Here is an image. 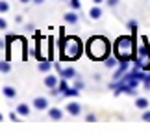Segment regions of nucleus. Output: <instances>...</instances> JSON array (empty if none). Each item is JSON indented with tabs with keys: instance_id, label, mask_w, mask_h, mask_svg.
<instances>
[{
	"instance_id": "obj_27",
	"label": "nucleus",
	"mask_w": 150,
	"mask_h": 139,
	"mask_svg": "<svg viewBox=\"0 0 150 139\" xmlns=\"http://www.w3.org/2000/svg\"><path fill=\"white\" fill-rule=\"evenodd\" d=\"M19 117H21V115L17 113V111H15V113H9V119H11V121H15V123L19 121Z\"/></svg>"
},
{
	"instance_id": "obj_10",
	"label": "nucleus",
	"mask_w": 150,
	"mask_h": 139,
	"mask_svg": "<svg viewBox=\"0 0 150 139\" xmlns=\"http://www.w3.org/2000/svg\"><path fill=\"white\" fill-rule=\"evenodd\" d=\"M119 63H120V60H119V57L115 56V54H113V56H108L106 60H104V65H106L108 69H117Z\"/></svg>"
},
{
	"instance_id": "obj_21",
	"label": "nucleus",
	"mask_w": 150,
	"mask_h": 139,
	"mask_svg": "<svg viewBox=\"0 0 150 139\" xmlns=\"http://www.w3.org/2000/svg\"><path fill=\"white\" fill-rule=\"evenodd\" d=\"M69 6H71V9L76 11V9H80V6H82V4H80V0H69Z\"/></svg>"
},
{
	"instance_id": "obj_2",
	"label": "nucleus",
	"mask_w": 150,
	"mask_h": 139,
	"mask_svg": "<svg viewBox=\"0 0 150 139\" xmlns=\"http://www.w3.org/2000/svg\"><path fill=\"white\" fill-rule=\"evenodd\" d=\"M113 54L120 61H134L137 56V46L134 35H119L113 43Z\"/></svg>"
},
{
	"instance_id": "obj_12",
	"label": "nucleus",
	"mask_w": 150,
	"mask_h": 139,
	"mask_svg": "<svg viewBox=\"0 0 150 139\" xmlns=\"http://www.w3.org/2000/svg\"><path fill=\"white\" fill-rule=\"evenodd\" d=\"M48 117L52 121H61L63 119V111L59 108H48Z\"/></svg>"
},
{
	"instance_id": "obj_26",
	"label": "nucleus",
	"mask_w": 150,
	"mask_h": 139,
	"mask_svg": "<svg viewBox=\"0 0 150 139\" xmlns=\"http://www.w3.org/2000/svg\"><path fill=\"white\" fill-rule=\"evenodd\" d=\"M106 4L109 8H115V6H119V0H106Z\"/></svg>"
},
{
	"instance_id": "obj_30",
	"label": "nucleus",
	"mask_w": 150,
	"mask_h": 139,
	"mask_svg": "<svg viewBox=\"0 0 150 139\" xmlns=\"http://www.w3.org/2000/svg\"><path fill=\"white\" fill-rule=\"evenodd\" d=\"M106 0H93V4H104Z\"/></svg>"
},
{
	"instance_id": "obj_8",
	"label": "nucleus",
	"mask_w": 150,
	"mask_h": 139,
	"mask_svg": "<svg viewBox=\"0 0 150 139\" xmlns=\"http://www.w3.org/2000/svg\"><path fill=\"white\" fill-rule=\"evenodd\" d=\"M135 108L137 109H143V111H145V109H148L150 108V100L146 96H137L135 98Z\"/></svg>"
},
{
	"instance_id": "obj_7",
	"label": "nucleus",
	"mask_w": 150,
	"mask_h": 139,
	"mask_svg": "<svg viewBox=\"0 0 150 139\" xmlns=\"http://www.w3.org/2000/svg\"><path fill=\"white\" fill-rule=\"evenodd\" d=\"M78 74H76V69L74 67H67V69H61L59 71V78H65V80H74Z\"/></svg>"
},
{
	"instance_id": "obj_24",
	"label": "nucleus",
	"mask_w": 150,
	"mask_h": 139,
	"mask_svg": "<svg viewBox=\"0 0 150 139\" xmlns=\"http://www.w3.org/2000/svg\"><path fill=\"white\" fill-rule=\"evenodd\" d=\"M85 121H87V123H96V115H93V113L85 115Z\"/></svg>"
},
{
	"instance_id": "obj_14",
	"label": "nucleus",
	"mask_w": 150,
	"mask_h": 139,
	"mask_svg": "<svg viewBox=\"0 0 150 139\" xmlns=\"http://www.w3.org/2000/svg\"><path fill=\"white\" fill-rule=\"evenodd\" d=\"M63 19H65V22H67V24H76L80 17H78L76 13H74V11H67V13L63 15Z\"/></svg>"
},
{
	"instance_id": "obj_16",
	"label": "nucleus",
	"mask_w": 150,
	"mask_h": 139,
	"mask_svg": "<svg viewBox=\"0 0 150 139\" xmlns=\"http://www.w3.org/2000/svg\"><path fill=\"white\" fill-rule=\"evenodd\" d=\"M2 93H4V96H6V98H11V100H13V98L17 96V89H15V87H11V85H6V87H2Z\"/></svg>"
},
{
	"instance_id": "obj_22",
	"label": "nucleus",
	"mask_w": 150,
	"mask_h": 139,
	"mask_svg": "<svg viewBox=\"0 0 150 139\" xmlns=\"http://www.w3.org/2000/svg\"><path fill=\"white\" fill-rule=\"evenodd\" d=\"M74 87H78V89H83L85 87V84L82 82V80H78V76L74 78Z\"/></svg>"
},
{
	"instance_id": "obj_5",
	"label": "nucleus",
	"mask_w": 150,
	"mask_h": 139,
	"mask_svg": "<svg viewBox=\"0 0 150 139\" xmlns=\"http://www.w3.org/2000/svg\"><path fill=\"white\" fill-rule=\"evenodd\" d=\"M32 106L35 109H39V111H45V109H48V98L47 96H35Z\"/></svg>"
},
{
	"instance_id": "obj_25",
	"label": "nucleus",
	"mask_w": 150,
	"mask_h": 139,
	"mask_svg": "<svg viewBox=\"0 0 150 139\" xmlns=\"http://www.w3.org/2000/svg\"><path fill=\"white\" fill-rule=\"evenodd\" d=\"M6 28H8V21L4 17H0V30H6Z\"/></svg>"
},
{
	"instance_id": "obj_23",
	"label": "nucleus",
	"mask_w": 150,
	"mask_h": 139,
	"mask_svg": "<svg viewBox=\"0 0 150 139\" xmlns=\"http://www.w3.org/2000/svg\"><path fill=\"white\" fill-rule=\"evenodd\" d=\"M143 121H145V123H150V109H145V111H143Z\"/></svg>"
},
{
	"instance_id": "obj_31",
	"label": "nucleus",
	"mask_w": 150,
	"mask_h": 139,
	"mask_svg": "<svg viewBox=\"0 0 150 139\" xmlns=\"http://www.w3.org/2000/svg\"><path fill=\"white\" fill-rule=\"evenodd\" d=\"M19 2H21V4H30L32 0H19Z\"/></svg>"
},
{
	"instance_id": "obj_28",
	"label": "nucleus",
	"mask_w": 150,
	"mask_h": 139,
	"mask_svg": "<svg viewBox=\"0 0 150 139\" xmlns=\"http://www.w3.org/2000/svg\"><path fill=\"white\" fill-rule=\"evenodd\" d=\"M45 2V0H32V4H35V6H41Z\"/></svg>"
},
{
	"instance_id": "obj_13",
	"label": "nucleus",
	"mask_w": 150,
	"mask_h": 139,
	"mask_svg": "<svg viewBox=\"0 0 150 139\" xmlns=\"http://www.w3.org/2000/svg\"><path fill=\"white\" fill-rule=\"evenodd\" d=\"M57 84H59V78H56L54 74H48V76L45 78V85H47L48 89H52V87H57Z\"/></svg>"
},
{
	"instance_id": "obj_29",
	"label": "nucleus",
	"mask_w": 150,
	"mask_h": 139,
	"mask_svg": "<svg viewBox=\"0 0 150 139\" xmlns=\"http://www.w3.org/2000/svg\"><path fill=\"white\" fill-rule=\"evenodd\" d=\"M26 30L28 32H33V24H26Z\"/></svg>"
},
{
	"instance_id": "obj_3",
	"label": "nucleus",
	"mask_w": 150,
	"mask_h": 139,
	"mask_svg": "<svg viewBox=\"0 0 150 139\" xmlns=\"http://www.w3.org/2000/svg\"><path fill=\"white\" fill-rule=\"evenodd\" d=\"M59 50H61L63 61H76L83 54V43L78 35H69V37H65V41L59 46Z\"/></svg>"
},
{
	"instance_id": "obj_15",
	"label": "nucleus",
	"mask_w": 150,
	"mask_h": 139,
	"mask_svg": "<svg viewBox=\"0 0 150 139\" xmlns=\"http://www.w3.org/2000/svg\"><path fill=\"white\" fill-rule=\"evenodd\" d=\"M37 69H39L41 72H48L50 69H52V61H50V60H39Z\"/></svg>"
},
{
	"instance_id": "obj_4",
	"label": "nucleus",
	"mask_w": 150,
	"mask_h": 139,
	"mask_svg": "<svg viewBox=\"0 0 150 139\" xmlns=\"http://www.w3.org/2000/svg\"><path fill=\"white\" fill-rule=\"evenodd\" d=\"M128 65H130V61H120V63H119L117 69H115V74H113V82L120 80L126 72H128Z\"/></svg>"
},
{
	"instance_id": "obj_32",
	"label": "nucleus",
	"mask_w": 150,
	"mask_h": 139,
	"mask_svg": "<svg viewBox=\"0 0 150 139\" xmlns=\"http://www.w3.org/2000/svg\"><path fill=\"white\" fill-rule=\"evenodd\" d=\"M2 119H4V117H2V113H0V123H2Z\"/></svg>"
},
{
	"instance_id": "obj_18",
	"label": "nucleus",
	"mask_w": 150,
	"mask_h": 139,
	"mask_svg": "<svg viewBox=\"0 0 150 139\" xmlns=\"http://www.w3.org/2000/svg\"><path fill=\"white\" fill-rule=\"evenodd\" d=\"M63 95H65V96H78V95H80V89H78V87H69L65 93H63Z\"/></svg>"
},
{
	"instance_id": "obj_11",
	"label": "nucleus",
	"mask_w": 150,
	"mask_h": 139,
	"mask_svg": "<svg viewBox=\"0 0 150 139\" xmlns=\"http://www.w3.org/2000/svg\"><path fill=\"white\" fill-rule=\"evenodd\" d=\"M15 111L21 115V117H28V115H30V111H32V108L28 106L26 102H22V104H19V106L15 108Z\"/></svg>"
},
{
	"instance_id": "obj_6",
	"label": "nucleus",
	"mask_w": 150,
	"mask_h": 139,
	"mask_svg": "<svg viewBox=\"0 0 150 139\" xmlns=\"http://www.w3.org/2000/svg\"><path fill=\"white\" fill-rule=\"evenodd\" d=\"M65 109H67L69 115H72V117H78V115L82 113V106H80L78 102H69L65 106Z\"/></svg>"
},
{
	"instance_id": "obj_9",
	"label": "nucleus",
	"mask_w": 150,
	"mask_h": 139,
	"mask_svg": "<svg viewBox=\"0 0 150 139\" xmlns=\"http://www.w3.org/2000/svg\"><path fill=\"white\" fill-rule=\"evenodd\" d=\"M102 15H104V11H102V8H100L98 4H96V6H93V8L89 9V17H91L93 21H98V19H102Z\"/></svg>"
},
{
	"instance_id": "obj_17",
	"label": "nucleus",
	"mask_w": 150,
	"mask_h": 139,
	"mask_svg": "<svg viewBox=\"0 0 150 139\" xmlns=\"http://www.w3.org/2000/svg\"><path fill=\"white\" fill-rule=\"evenodd\" d=\"M0 72H4V74L11 72V63L8 60H2V61H0Z\"/></svg>"
},
{
	"instance_id": "obj_1",
	"label": "nucleus",
	"mask_w": 150,
	"mask_h": 139,
	"mask_svg": "<svg viewBox=\"0 0 150 139\" xmlns=\"http://www.w3.org/2000/svg\"><path fill=\"white\" fill-rule=\"evenodd\" d=\"M85 52L93 61H104L111 54V43L104 35H93L85 43Z\"/></svg>"
},
{
	"instance_id": "obj_20",
	"label": "nucleus",
	"mask_w": 150,
	"mask_h": 139,
	"mask_svg": "<svg viewBox=\"0 0 150 139\" xmlns=\"http://www.w3.org/2000/svg\"><path fill=\"white\" fill-rule=\"evenodd\" d=\"M9 8H11V6L6 2V0H0V13H8Z\"/></svg>"
},
{
	"instance_id": "obj_19",
	"label": "nucleus",
	"mask_w": 150,
	"mask_h": 139,
	"mask_svg": "<svg viewBox=\"0 0 150 139\" xmlns=\"http://www.w3.org/2000/svg\"><path fill=\"white\" fill-rule=\"evenodd\" d=\"M128 28L132 30V35L135 37V33H137V22H135L134 19H130V21H128Z\"/></svg>"
}]
</instances>
